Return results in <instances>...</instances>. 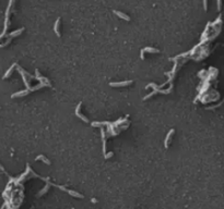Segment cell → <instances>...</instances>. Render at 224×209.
<instances>
[{"label":"cell","instance_id":"1","mask_svg":"<svg viewBox=\"0 0 224 209\" xmlns=\"http://www.w3.org/2000/svg\"><path fill=\"white\" fill-rule=\"evenodd\" d=\"M132 83V81H125V82H118V83H110V86L113 87H117V86H127Z\"/></svg>","mask_w":224,"mask_h":209},{"label":"cell","instance_id":"2","mask_svg":"<svg viewBox=\"0 0 224 209\" xmlns=\"http://www.w3.org/2000/svg\"><path fill=\"white\" fill-rule=\"evenodd\" d=\"M114 13L116 15H118L120 19H123V20H126V21H130V18L128 16L127 14H125V13H123V12H120V11H116L114 10Z\"/></svg>","mask_w":224,"mask_h":209},{"label":"cell","instance_id":"3","mask_svg":"<svg viewBox=\"0 0 224 209\" xmlns=\"http://www.w3.org/2000/svg\"><path fill=\"white\" fill-rule=\"evenodd\" d=\"M80 108H81V104L78 105V107H77V109H75V115H77V117L81 118V119L83 120L84 122H89V120H88L86 118H85V117H83V115L80 113Z\"/></svg>","mask_w":224,"mask_h":209},{"label":"cell","instance_id":"4","mask_svg":"<svg viewBox=\"0 0 224 209\" xmlns=\"http://www.w3.org/2000/svg\"><path fill=\"white\" fill-rule=\"evenodd\" d=\"M29 88L27 90H21V92H18V93H14V94L12 95L11 97L12 98H14V97H21V96H23V95H26L27 93H29Z\"/></svg>","mask_w":224,"mask_h":209},{"label":"cell","instance_id":"5","mask_svg":"<svg viewBox=\"0 0 224 209\" xmlns=\"http://www.w3.org/2000/svg\"><path fill=\"white\" fill-rule=\"evenodd\" d=\"M174 133V130H171L169 132V134H167V136H166V139H165V142H164V144H165V148H167L169 147V140H171V136H172V134Z\"/></svg>","mask_w":224,"mask_h":209},{"label":"cell","instance_id":"6","mask_svg":"<svg viewBox=\"0 0 224 209\" xmlns=\"http://www.w3.org/2000/svg\"><path fill=\"white\" fill-rule=\"evenodd\" d=\"M15 65H16V63H14V64H12V65H11V66H10V69L8 70V71H7V73H5V74L3 75V79H7L8 76H10L11 73L13 72V69H14V66H15Z\"/></svg>","mask_w":224,"mask_h":209},{"label":"cell","instance_id":"7","mask_svg":"<svg viewBox=\"0 0 224 209\" xmlns=\"http://www.w3.org/2000/svg\"><path fill=\"white\" fill-rule=\"evenodd\" d=\"M23 30L24 29H20V30H18V31H14V32H12V33H10V37H15V36H18L19 34H21L22 32H23Z\"/></svg>","mask_w":224,"mask_h":209},{"label":"cell","instance_id":"8","mask_svg":"<svg viewBox=\"0 0 224 209\" xmlns=\"http://www.w3.org/2000/svg\"><path fill=\"white\" fill-rule=\"evenodd\" d=\"M59 23H60V19H58V20L56 21L55 27H54V30H55V32H56V34H57V36H60V33H59V31H58V26H59Z\"/></svg>","mask_w":224,"mask_h":209},{"label":"cell","instance_id":"9","mask_svg":"<svg viewBox=\"0 0 224 209\" xmlns=\"http://www.w3.org/2000/svg\"><path fill=\"white\" fill-rule=\"evenodd\" d=\"M35 160H43L45 164H49V160L48 159H46L44 156H42V155H40V156H37L36 158H35Z\"/></svg>","mask_w":224,"mask_h":209},{"label":"cell","instance_id":"10","mask_svg":"<svg viewBox=\"0 0 224 209\" xmlns=\"http://www.w3.org/2000/svg\"><path fill=\"white\" fill-rule=\"evenodd\" d=\"M145 51H148V52H151V54H155V52H159V49L151 48V47H147V48H145Z\"/></svg>","mask_w":224,"mask_h":209},{"label":"cell","instance_id":"11","mask_svg":"<svg viewBox=\"0 0 224 209\" xmlns=\"http://www.w3.org/2000/svg\"><path fill=\"white\" fill-rule=\"evenodd\" d=\"M48 187H49V184H47V185H46V186H45L44 189H42V191H40V194H38V195H40H40L45 194V193H46V191L48 189Z\"/></svg>","mask_w":224,"mask_h":209},{"label":"cell","instance_id":"12","mask_svg":"<svg viewBox=\"0 0 224 209\" xmlns=\"http://www.w3.org/2000/svg\"><path fill=\"white\" fill-rule=\"evenodd\" d=\"M221 5H222V0H218V11L221 10Z\"/></svg>","mask_w":224,"mask_h":209},{"label":"cell","instance_id":"13","mask_svg":"<svg viewBox=\"0 0 224 209\" xmlns=\"http://www.w3.org/2000/svg\"><path fill=\"white\" fill-rule=\"evenodd\" d=\"M110 156H113V153H108V154H105V158L107 159V158H110Z\"/></svg>","mask_w":224,"mask_h":209},{"label":"cell","instance_id":"14","mask_svg":"<svg viewBox=\"0 0 224 209\" xmlns=\"http://www.w3.org/2000/svg\"><path fill=\"white\" fill-rule=\"evenodd\" d=\"M203 5H204V10H207V0H203Z\"/></svg>","mask_w":224,"mask_h":209},{"label":"cell","instance_id":"15","mask_svg":"<svg viewBox=\"0 0 224 209\" xmlns=\"http://www.w3.org/2000/svg\"><path fill=\"white\" fill-rule=\"evenodd\" d=\"M0 169H1V170H3V168H2V167H1V166H0Z\"/></svg>","mask_w":224,"mask_h":209}]
</instances>
